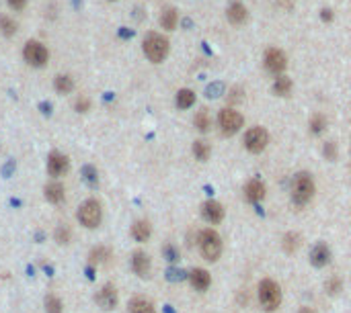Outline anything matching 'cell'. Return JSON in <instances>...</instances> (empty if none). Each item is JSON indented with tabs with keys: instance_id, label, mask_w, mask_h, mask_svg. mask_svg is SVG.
Returning a JSON list of instances; mask_svg holds the SVG:
<instances>
[{
	"instance_id": "1",
	"label": "cell",
	"mask_w": 351,
	"mask_h": 313,
	"mask_svg": "<svg viewBox=\"0 0 351 313\" xmlns=\"http://www.w3.org/2000/svg\"><path fill=\"white\" fill-rule=\"evenodd\" d=\"M314 197V180L308 172H300L292 180V199L298 207L306 205Z\"/></svg>"
},
{
	"instance_id": "2",
	"label": "cell",
	"mask_w": 351,
	"mask_h": 313,
	"mask_svg": "<svg viewBox=\"0 0 351 313\" xmlns=\"http://www.w3.org/2000/svg\"><path fill=\"white\" fill-rule=\"evenodd\" d=\"M197 244H199V252H202V256L206 260H210V262H216V260L220 258V254H222V240H220L218 231L204 229L202 233H199V238H197Z\"/></svg>"
},
{
	"instance_id": "3",
	"label": "cell",
	"mask_w": 351,
	"mask_h": 313,
	"mask_svg": "<svg viewBox=\"0 0 351 313\" xmlns=\"http://www.w3.org/2000/svg\"><path fill=\"white\" fill-rule=\"evenodd\" d=\"M144 54L150 62L161 64L169 54V41L158 33H150L144 39Z\"/></svg>"
},
{
	"instance_id": "4",
	"label": "cell",
	"mask_w": 351,
	"mask_h": 313,
	"mask_svg": "<svg viewBox=\"0 0 351 313\" xmlns=\"http://www.w3.org/2000/svg\"><path fill=\"white\" fill-rule=\"evenodd\" d=\"M259 303L263 305L265 311H275L281 305V289L275 281L265 279L259 285Z\"/></svg>"
},
{
	"instance_id": "5",
	"label": "cell",
	"mask_w": 351,
	"mask_h": 313,
	"mask_svg": "<svg viewBox=\"0 0 351 313\" xmlns=\"http://www.w3.org/2000/svg\"><path fill=\"white\" fill-rule=\"evenodd\" d=\"M103 219V209H101V203L94 201V199H88L80 205L78 209V221L88 227V229H94L99 227V223H101Z\"/></svg>"
},
{
	"instance_id": "6",
	"label": "cell",
	"mask_w": 351,
	"mask_h": 313,
	"mask_svg": "<svg viewBox=\"0 0 351 313\" xmlns=\"http://www.w3.org/2000/svg\"><path fill=\"white\" fill-rule=\"evenodd\" d=\"M267 143H269V133H267L265 127H253V129H248L246 135H244V147L248 151H253V153L263 151Z\"/></svg>"
},
{
	"instance_id": "7",
	"label": "cell",
	"mask_w": 351,
	"mask_h": 313,
	"mask_svg": "<svg viewBox=\"0 0 351 313\" xmlns=\"http://www.w3.org/2000/svg\"><path fill=\"white\" fill-rule=\"evenodd\" d=\"M218 123L224 135H234L240 127H242V115L234 109H224L218 115Z\"/></svg>"
},
{
	"instance_id": "8",
	"label": "cell",
	"mask_w": 351,
	"mask_h": 313,
	"mask_svg": "<svg viewBox=\"0 0 351 313\" xmlns=\"http://www.w3.org/2000/svg\"><path fill=\"white\" fill-rule=\"evenodd\" d=\"M23 56H25L27 64H31V66H35V68H41V66L47 62V58H49L47 49H45L39 41H29V43L25 45V49H23Z\"/></svg>"
},
{
	"instance_id": "9",
	"label": "cell",
	"mask_w": 351,
	"mask_h": 313,
	"mask_svg": "<svg viewBox=\"0 0 351 313\" xmlns=\"http://www.w3.org/2000/svg\"><path fill=\"white\" fill-rule=\"evenodd\" d=\"M285 56L281 54L279 49H275V47H271V49H267L265 51V68L269 70V72H273V74H281L283 70H285Z\"/></svg>"
},
{
	"instance_id": "10",
	"label": "cell",
	"mask_w": 351,
	"mask_h": 313,
	"mask_svg": "<svg viewBox=\"0 0 351 313\" xmlns=\"http://www.w3.org/2000/svg\"><path fill=\"white\" fill-rule=\"evenodd\" d=\"M68 170V158L64 153H58V151H54V153H49V158H47V172H49V176H62L64 172Z\"/></svg>"
},
{
	"instance_id": "11",
	"label": "cell",
	"mask_w": 351,
	"mask_h": 313,
	"mask_svg": "<svg viewBox=\"0 0 351 313\" xmlns=\"http://www.w3.org/2000/svg\"><path fill=\"white\" fill-rule=\"evenodd\" d=\"M265 192H267V188H265V184L259 178L248 180L246 186H244V199L248 203H259V201H263L265 199Z\"/></svg>"
},
{
	"instance_id": "12",
	"label": "cell",
	"mask_w": 351,
	"mask_h": 313,
	"mask_svg": "<svg viewBox=\"0 0 351 313\" xmlns=\"http://www.w3.org/2000/svg\"><path fill=\"white\" fill-rule=\"evenodd\" d=\"M97 303L101 305V309H105V311L115 309V305H117V291H115V287H113L111 283L105 285L101 291H99V295H97Z\"/></svg>"
},
{
	"instance_id": "13",
	"label": "cell",
	"mask_w": 351,
	"mask_h": 313,
	"mask_svg": "<svg viewBox=\"0 0 351 313\" xmlns=\"http://www.w3.org/2000/svg\"><path fill=\"white\" fill-rule=\"evenodd\" d=\"M202 217L210 223H220L224 219V207L216 201H208L202 205Z\"/></svg>"
},
{
	"instance_id": "14",
	"label": "cell",
	"mask_w": 351,
	"mask_h": 313,
	"mask_svg": "<svg viewBox=\"0 0 351 313\" xmlns=\"http://www.w3.org/2000/svg\"><path fill=\"white\" fill-rule=\"evenodd\" d=\"M189 283H191V287L195 291H208V287L212 285V277L204 268H193L189 272Z\"/></svg>"
},
{
	"instance_id": "15",
	"label": "cell",
	"mask_w": 351,
	"mask_h": 313,
	"mask_svg": "<svg viewBox=\"0 0 351 313\" xmlns=\"http://www.w3.org/2000/svg\"><path fill=\"white\" fill-rule=\"evenodd\" d=\"M329 260H331V250H329V246L323 244V242H318V244L312 248V252H310V262H312L316 268H323V266L329 264Z\"/></svg>"
},
{
	"instance_id": "16",
	"label": "cell",
	"mask_w": 351,
	"mask_h": 313,
	"mask_svg": "<svg viewBox=\"0 0 351 313\" xmlns=\"http://www.w3.org/2000/svg\"><path fill=\"white\" fill-rule=\"evenodd\" d=\"M132 268H134V272L138 275V277H148V272H150V258H148V254L146 252H134V256H132Z\"/></svg>"
},
{
	"instance_id": "17",
	"label": "cell",
	"mask_w": 351,
	"mask_h": 313,
	"mask_svg": "<svg viewBox=\"0 0 351 313\" xmlns=\"http://www.w3.org/2000/svg\"><path fill=\"white\" fill-rule=\"evenodd\" d=\"M130 313H154V305L146 297H134L130 301Z\"/></svg>"
},
{
	"instance_id": "18",
	"label": "cell",
	"mask_w": 351,
	"mask_h": 313,
	"mask_svg": "<svg viewBox=\"0 0 351 313\" xmlns=\"http://www.w3.org/2000/svg\"><path fill=\"white\" fill-rule=\"evenodd\" d=\"M150 233H152V227H150L148 221H136L132 225V236L136 242H146L150 238Z\"/></svg>"
},
{
	"instance_id": "19",
	"label": "cell",
	"mask_w": 351,
	"mask_h": 313,
	"mask_svg": "<svg viewBox=\"0 0 351 313\" xmlns=\"http://www.w3.org/2000/svg\"><path fill=\"white\" fill-rule=\"evenodd\" d=\"M45 199L49 203H62L64 201V186L60 182H52V184H47L45 186Z\"/></svg>"
},
{
	"instance_id": "20",
	"label": "cell",
	"mask_w": 351,
	"mask_h": 313,
	"mask_svg": "<svg viewBox=\"0 0 351 313\" xmlns=\"http://www.w3.org/2000/svg\"><path fill=\"white\" fill-rule=\"evenodd\" d=\"M228 19H230V23L232 25H240V23H244L246 21V9L242 7V5H232L230 9H228Z\"/></svg>"
},
{
	"instance_id": "21",
	"label": "cell",
	"mask_w": 351,
	"mask_h": 313,
	"mask_svg": "<svg viewBox=\"0 0 351 313\" xmlns=\"http://www.w3.org/2000/svg\"><path fill=\"white\" fill-rule=\"evenodd\" d=\"M193 102H195L193 90H187V88L179 90V94H177V107H179V109H189Z\"/></svg>"
},
{
	"instance_id": "22",
	"label": "cell",
	"mask_w": 351,
	"mask_h": 313,
	"mask_svg": "<svg viewBox=\"0 0 351 313\" xmlns=\"http://www.w3.org/2000/svg\"><path fill=\"white\" fill-rule=\"evenodd\" d=\"M111 258V252L109 248H103V246H99L90 252V262L92 264H101V262H107V260Z\"/></svg>"
},
{
	"instance_id": "23",
	"label": "cell",
	"mask_w": 351,
	"mask_h": 313,
	"mask_svg": "<svg viewBox=\"0 0 351 313\" xmlns=\"http://www.w3.org/2000/svg\"><path fill=\"white\" fill-rule=\"evenodd\" d=\"M290 90H292V80L288 76H279L273 84V92L277 96H285V94H290Z\"/></svg>"
},
{
	"instance_id": "24",
	"label": "cell",
	"mask_w": 351,
	"mask_h": 313,
	"mask_svg": "<svg viewBox=\"0 0 351 313\" xmlns=\"http://www.w3.org/2000/svg\"><path fill=\"white\" fill-rule=\"evenodd\" d=\"M193 153L199 162H206L210 158V145L206 141H195L193 143Z\"/></svg>"
},
{
	"instance_id": "25",
	"label": "cell",
	"mask_w": 351,
	"mask_h": 313,
	"mask_svg": "<svg viewBox=\"0 0 351 313\" xmlns=\"http://www.w3.org/2000/svg\"><path fill=\"white\" fill-rule=\"evenodd\" d=\"M298 246H300V236H298V233L290 231V233L283 236V250H285L288 254H294V252L298 250Z\"/></svg>"
},
{
	"instance_id": "26",
	"label": "cell",
	"mask_w": 351,
	"mask_h": 313,
	"mask_svg": "<svg viewBox=\"0 0 351 313\" xmlns=\"http://www.w3.org/2000/svg\"><path fill=\"white\" fill-rule=\"evenodd\" d=\"M161 25L165 27V29H175V25H177V11L175 9H167L163 15H161Z\"/></svg>"
},
{
	"instance_id": "27",
	"label": "cell",
	"mask_w": 351,
	"mask_h": 313,
	"mask_svg": "<svg viewBox=\"0 0 351 313\" xmlns=\"http://www.w3.org/2000/svg\"><path fill=\"white\" fill-rule=\"evenodd\" d=\"M54 84H56V90L62 92V94H68L74 88V82H72L70 76H56V82Z\"/></svg>"
},
{
	"instance_id": "28",
	"label": "cell",
	"mask_w": 351,
	"mask_h": 313,
	"mask_svg": "<svg viewBox=\"0 0 351 313\" xmlns=\"http://www.w3.org/2000/svg\"><path fill=\"white\" fill-rule=\"evenodd\" d=\"M45 313H62V301L56 295L45 297Z\"/></svg>"
},
{
	"instance_id": "29",
	"label": "cell",
	"mask_w": 351,
	"mask_h": 313,
	"mask_svg": "<svg viewBox=\"0 0 351 313\" xmlns=\"http://www.w3.org/2000/svg\"><path fill=\"white\" fill-rule=\"evenodd\" d=\"M0 31L11 37V35L17 33V23L13 19H9V17H0Z\"/></svg>"
},
{
	"instance_id": "30",
	"label": "cell",
	"mask_w": 351,
	"mask_h": 313,
	"mask_svg": "<svg viewBox=\"0 0 351 313\" xmlns=\"http://www.w3.org/2000/svg\"><path fill=\"white\" fill-rule=\"evenodd\" d=\"M195 127H197L199 131H208V129H210V115H208L206 111H199V113L195 115Z\"/></svg>"
},
{
	"instance_id": "31",
	"label": "cell",
	"mask_w": 351,
	"mask_h": 313,
	"mask_svg": "<svg viewBox=\"0 0 351 313\" xmlns=\"http://www.w3.org/2000/svg\"><path fill=\"white\" fill-rule=\"evenodd\" d=\"M325 125H327L325 117H323V115H314L312 121H310V131H312V133H321V131L325 129Z\"/></svg>"
},
{
	"instance_id": "32",
	"label": "cell",
	"mask_w": 351,
	"mask_h": 313,
	"mask_svg": "<svg viewBox=\"0 0 351 313\" xmlns=\"http://www.w3.org/2000/svg\"><path fill=\"white\" fill-rule=\"evenodd\" d=\"M70 236H72V233H70V229H68L66 225H60V227L56 229V242H58V244H68V242H70Z\"/></svg>"
},
{
	"instance_id": "33",
	"label": "cell",
	"mask_w": 351,
	"mask_h": 313,
	"mask_svg": "<svg viewBox=\"0 0 351 313\" xmlns=\"http://www.w3.org/2000/svg\"><path fill=\"white\" fill-rule=\"evenodd\" d=\"M84 178H86V182H88L90 186H94V184H97V170H94L92 166H86V168H84Z\"/></svg>"
},
{
	"instance_id": "34",
	"label": "cell",
	"mask_w": 351,
	"mask_h": 313,
	"mask_svg": "<svg viewBox=\"0 0 351 313\" xmlns=\"http://www.w3.org/2000/svg\"><path fill=\"white\" fill-rule=\"evenodd\" d=\"M327 291H329V295H337L341 291V281L339 279H331L327 283Z\"/></svg>"
},
{
	"instance_id": "35",
	"label": "cell",
	"mask_w": 351,
	"mask_h": 313,
	"mask_svg": "<svg viewBox=\"0 0 351 313\" xmlns=\"http://www.w3.org/2000/svg\"><path fill=\"white\" fill-rule=\"evenodd\" d=\"M325 158L327 160H335L337 158V147H335V143H325Z\"/></svg>"
},
{
	"instance_id": "36",
	"label": "cell",
	"mask_w": 351,
	"mask_h": 313,
	"mask_svg": "<svg viewBox=\"0 0 351 313\" xmlns=\"http://www.w3.org/2000/svg\"><path fill=\"white\" fill-rule=\"evenodd\" d=\"M165 256H167V260H171V262L179 260V252H177L173 246H167V248H165Z\"/></svg>"
},
{
	"instance_id": "37",
	"label": "cell",
	"mask_w": 351,
	"mask_h": 313,
	"mask_svg": "<svg viewBox=\"0 0 351 313\" xmlns=\"http://www.w3.org/2000/svg\"><path fill=\"white\" fill-rule=\"evenodd\" d=\"M88 107H90V102H88L86 98H78V100H76V109H78V113H86Z\"/></svg>"
},
{
	"instance_id": "38",
	"label": "cell",
	"mask_w": 351,
	"mask_h": 313,
	"mask_svg": "<svg viewBox=\"0 0 351 313\" xmlns=\"http://www.w3.org/2000/svg\"><path fill=\"white\" fill-rule=\"evenodd\" d=\"M9 5H11V9H15V11H21L25 5H27V0H9Z\"/></svg>"
},
{
	"instance_id": "39",
	"label": "cell",
	"mask_w": 351,
	"mask_h": 313,
	"mask_svg": "<svg viewBox=\"0 0 351 313\" xmlns=\"http://www.w3.org/2000/svg\"><path fill=\"white\" fill-rule=\"evenodd\" d=\"M323 19H325V21H331V19H333V15H331V11H329V9H325V11H323Z\"/></svg>"
},
{
	"instance_id": "40",
	"label": "cell",
	"mask_w": 351,
	"mask_h": 313,
	"mask_svg": "<svg viewBox=\"0 0 351 313\" xmlns=\"http://www.w3.org/2000/svg\"><path fill=\"white\" fill-rule=\"evenodd\" d=\"M298 313H316L314 309H310V307H302V309H300Z\"/></svg>"
}]
</instances>
